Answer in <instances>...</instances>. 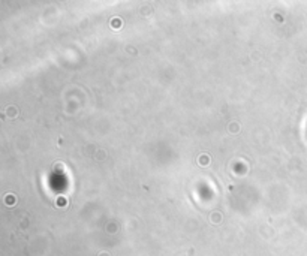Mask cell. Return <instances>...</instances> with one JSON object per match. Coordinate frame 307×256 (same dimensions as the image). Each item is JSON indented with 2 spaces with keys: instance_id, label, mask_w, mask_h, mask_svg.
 <instances>
[{
  "instance_id": "obj_1",
  "label": "cell",
  "mask_w": 307,
  "mask_h": 256,
  "mask_svg": "<svg viewBox=\"0 0 307 256\" xmlns=\"http://www.w3.org/2000/svg\"><path fill=\"white\" fill-rule=\"evenodd\" d=\"M199 165L207 166V165H208V156H201V157H199Z\"/></svg>"
}]
</instances>
